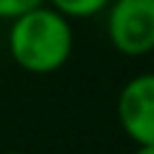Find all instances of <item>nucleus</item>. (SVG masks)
Returning a JSON list of instances; mask_svg holds the SVG:
<instances>
[{
	"mask_svg": "<svg viewBox=\"0 0 154 154\" xmlns=\"http://www.w3.org/2000/svg\"><path fill=\"white\" fill-rule=\"evenodd\" d=\"M75 33L67 16L49 3L31 8L11 21L8 51L21 69L31 75H51L72 57Z\"/></svg>",
	"mask_w": 154,
	"mask_h": 154,
	"instance_id": "obj_1",
	"label": "nucleus"
},
{
	"mask_svg": "<svg viewBox=\"0 0 154 154\" xmlns=\"http://www.w3.org/2000/svg\"><path fill=\"white\" fill-rule=\"evenodd\" d=\"M108 41L123 57L154 51V0H110L105 8Z\"/></svg>",
	"mask_w": 154,
	"mask_h": 154,
	"instance_id": "obj_2",
	"label": "nucleus"
},
{
	"mask_svg": "<svg viewBox=\"0 0 154 154\" xmlns=\"http://www.w3.org/2000/svg\"><path fill=\"white\" fill-rule=\"evenodd\" d=\"M116 116L134 144H154V72L131 77L121 88Z\"/></svg>",
	"mask_w": 154,
	"mask_h": 154,
	"instance_id": "obj_3",
	"label": "nucleus"
},
{
	"mask_svg": "<svg viewBox=\"0 0 154 154\" xmlns=\"http://www.w3.org/2000/svg\"><path fill=\"white\" fill-rule=\"evenodd\" d=\"M46 3L69 21L72 18H93L110 5V0H46Z\"/></svg>",
	"mask_w": 154,
	"mask_h": 154,
	"instance_id": "obj_4",
	"label": "nucleus"
},
{
	"mask_svg": "<svg viewBox=\"0 0 154 154\" xmlns=\"http://www.w3.org/2000/svg\"><path fill=\"white\" fill-rule=\"evenodd\" d=\"M46 0H0V21H13L16 16L41 5Z\"/></svg>",
	"mask_w": 154,
	"mask_h": 154,
	"instance_id": "obj_5",
	"label": "nucleus"
},
{
	"mask_svg": "<svg viewBox=\"0 0 154 154\" xmlns=\"http://www.w3.org/2000/svg\"><path fill=\"white\" fill-rule=\"evenodd\" d=\"M134 154H154V144H136Z\"/></svg>",
	"mask_w": 154,
	"mask_h": 154,
	"instance_id": "obj_6",
	"label": "nucleus"
},
{
	"mask_svg": "<svg viewBox=\"0 0 154 154\" xmlns=\"http://www.w3.org/2000/svg\"><path fill=\"white\" fill-rule=\"evenodd\" d=\"M5 154H23V152H5Z\"/></svg>",
	"mask_w": 154,
	"mask_h": 154,
	"instance_id": "obj_7",
	"label": "nucleus"
}]
</instances>
